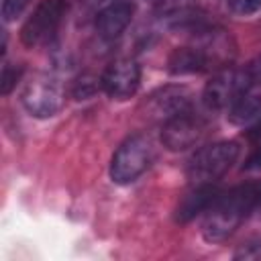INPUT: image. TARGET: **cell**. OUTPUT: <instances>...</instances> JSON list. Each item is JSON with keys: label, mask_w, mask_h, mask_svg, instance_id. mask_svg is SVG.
Masks as SVG:
<instances>
[{"label": "cell", "mask_w": 261, "mask_h": 261, "mask_svg": "<svg viewBox=\"0 0 261 261\" xmlns=\"http://www.w3.org/2000/svg\"><path fill=\"white\" fill-rule=\"evenodd\" d=\"M98 2H102V0H98Z\"/></svg>", "instance_id": "7402d4cb"}, {"label": "cell", "mask_w": 261, "mask_h": 261, "mask_svg": "<svg viewBox=\"0 0 261 261\" xmlns=\"http://www.w3.org/2000/svg\"><path fill=\"white\" fill-rule=\"evenodd\" d=\"M200 0H155L157 16L165 18L171 27H194L198 18Z\"/></svg>", "instance_id": "4fadbf2b"}, {"label": "cell", "mask_w": 261, "mask_h": 261, "mask_svg": "<svg viewBox=\"0 0 261 261\" xmlns=\"http://www.w3.org/2000/svg\"><path fill=\"white\" fill-rule=\"evenodd\" d=\"M22 104L37 118H51L63 106V90L49 75H35L22 92Z\"/></svg>", "instance_id": "52a82bcc"}, {"label": "cell", "mask_w": 261, "mask_h": 261, "mask_svg": "<svg viewBox=\"0 0 261 261\" xmlns=\"http://www.w3.org/2000/svg\"><path fill=\"white\" fill-rule=\"evenodd\" d=\"M192 108H194V100H192L190 90L177 88V86L163 88L149 98L151 116L157 120H163V122L169 120L171 116L186 112V110H192Z\"/></svg>", "instance_id": "9c48e42d"}, {"label": "cell", "mask_w": 261, "mask_h": 261, "mask_svg": "<svg viewBox=\"0 0 261 261\" xmlns=\"http://www.w3.org/2000/svg\"><path fill=\"white\" fill-rule=\"evenodd\" d=\"M27 2L29 0H2V16H4V20L16 18L22 12V8L27 6Z\"/></svg>", "instance_id": "d6986e66"}, {"label": "cell", "mask_w": 261, "mask_h": 261, "mask_svg": "<svg viewBox=\"0 0 261 261\" xmlns=\"http://www.w3.org/2000/svg\"><path fill=\"white\" fill-rule=\"evenodd\" d=\"M22 75V67L20 65H10V63H4L2 67V94H10V90L16 86V82L20 80Z\"/></svg>", "instance_id": "2e32d148"}, {"label": "cell", "mask_w": 261, "mask_h": 261, "mask_svg": "<svg viewBox=\"0 0 261 261\" xmlns=\"http://www.w3.org/2000/svg\"><path fill=\"white\" fill-rule=\"evenodd\" d=\"M247 77L253 88H261V55H255L247 65H245Z\"/></svg>", "instance_id": "ac0fdd59"}, {"label": "cell", "mask_w": 261, "mask_h": 261, "mask_svg": "<svg viewBox=\"0 0 261 261\" xmlns=\"http://www.w3.org/2000/svg\"><path fill=\"white\" fill-rule=\"evenodd\" d=\"M208 120L204 114H200L196 108L179 112L163 122L161 128V143L169 151H186L190 147H196L204 141L208 135Z\"/></svg>", "instance_id": "8992f818"}, {"label": "cell", "mask_w": 261, "mask_h": 261, "mask_svg": "<svg viewBox=\"0 0 261 261\" xmlns=\"http://www.w3.org/2000/svg\"><path fill=\"white\" fill-rule=\"evenodd\" d=\"M100 88H102V77H98V75H94V73H82V75L73 82L71 94H73V98H77V100H86V98H92Z\"/></svg>", "instance_id": "9a60e30c"}, {"label": "cell", "mask_w": 261, "mask_h": 261, "mask_svg": "<svg viewBox=\"0 0 261 261\" xmlns=\"http://www.w3.org/2000/svg\"><path fill=\"white\" fill-rule=\"evenodd\" d=\"M65 12V0H41L20 29V41L27 47H39L49 43L57 35Z\"/></svg>", "instance_id": "5b68a950"}, {"label": "cell", "mask_w": 261, "mask_h": 261, "mask_svg": "<svg viewBox=\"0 0 261 261\" xmlns=\"http://www.w3.org/2000/svg\"><path fill=\"white\" fill-rule=\"evenodd\" d=\"M155 157L153 141L147 135H133L128 137L112 155L110 161V177L114 184H130L141 173L147 171Z\"/></svg>", "instance_id": "3957f363"}, {"label": "cell", "mask_w": 261, "mask_h": 261, "mask_svg": "<svg viewBox=\"0 0 261 261\" xmlns=\"http://www.w3.org/2000/svg\"><path fill=\"white\" fill-rule=\"evenodd\" d=\"M228 120L232 124H247L251 120H255L257 116H261V92L257 90H247L245 94H241L230 108L226 110Z\"/></svg>", "instance_id": "5bb4252c"}, {"label": "cell", "mask_w": 261, "mask_h": 261, "mask_svg": "<svg viewBox=\"0 0 261 261\" xmlns=\"http://www.w3.org/2000/svg\"><path fill=\"white\" fill-rule=\"evenodd\" d=\"M261 206V179L239 184L226 192H218L204 214L202 234L208 243L228 239L255 208Z\"/></svg>", "instance_id": "6da1fadb"}, {"label": "cell", "mask_w": 261, "mask_h": 261, "mask_svg": "<svg viewBox=\"0 0 261 261\" xmlns=\"http://www.w3.org/2000/svg\"><path fill=\"white\" fill-rule=\"evenodd\" d=\"M239 153L241 147L237 141H216L200 147L188 161V179L192 186L214 184L232 167Z\"/></svg>", "instance_id": "7a4b0ae2"}, {"label": "cell", "mask_w": 261, "mask_h": 261, "mask_svg": "<svg viewBox=\"0 0 261 261\" xmlns=\"http://www.w3.org/2000/svg\"><path fill=\"white\" fill-rule=\"evenodd\" d=\"M251 88L253 86L247 77L245 67H234L228 63L216 69V73L210 77L204 88L202 100L208 110H228L230 104Z\"/></svg>", "instance_id": "277c9868"}, {"label": "cell", "mask_w": 261, "mask_h": 261, "mask_svg": "<svg viewBox=\"0 0 261 261\" xmlns=\"http://www.w3.org/2000/svg\"><path fill=\"white\" fill-rule=\"evenodd\" d=\"M100 77H102V90L110 98H114V100H126V98H130L139 90V84H141V67L130 57H118V59H114L104 69V73Z\"/></svg>", "instance_id": "ba28073f"}, {"label": "cell", "mask_w": 261, "mask_h": 261, "mask_svg": "<svg viewBox=\"0 0 261 261\" xmlns=\"http://www.w3.org/2000/svg\"><path fill=\"white\" fill-rule=\"evenodd\" d=\"M247 137H249V141H253V143H259V141H261V120H259L255 126H251V128L247 130Z\"/></svg>", "instance_id": "44dd1931"}, {"label": "cell", "mask_w": 261, "mask_h": 261, "mask_svg": "<svg viewBox=\"0 0 261 261\" xmlns=\"http://www.w3.org/2000/svg\"><path fill=\"white\" fill-rule=\"evenodd\" d=\"M218 190L214 184H200V186H194L192 192H188L177 208H175V220L177 222H188L192 220L194 216H198L200 212H206L208 206L212 204V200L216 198Z\"/></svg>", "instance_id": "7c38bea8"}, {"label": "cell", "mask_w": 261, "mask_h": 261, "mask_svg": "<svg viewBox=\"0 0 261 261\" xmlns=\"http://www.w3.org/2000/svg\"><path fill=\"white\" fill-rule=\"evenodd\" d=\"M135 4L128 0H112L96 16V29L102 39H116L133 20Z\"/></svg>", "instance_id": "30bf717a"}, {"label": "cell", "mask_w": 261, "mask_h": 261, "mask_svg": "<svg viewBox=\"0 0 261 261\" xmlns=\"http://www.w3.org/2000/svg\"><path fill=\"white\" fill-rule=\"evenodd\" d=\"M228 10L239 16H249L261 10V0H226Z\"/></svg>", "instance_id": "e0dca14e"}, {"label": "cell", "mask_w": 261, "mask_h": 261, "mask_svg": "<svg viewBox=\"0 0 261 261\" xmlns=\"http://www.w3.org/2000/svg\"><path fill=\"white\" fill-rule=\"evenodd\" d=\"M167 69L173 75H186V73H200V71H206L212 67H210L204 51L194 43V45L173 49L167 59Z\"/></svg>", "instance_id": "8fae6325"}, {"label": "cell", "mask_w": 261, "mask_h": 261, "mask_svg": "<svg viewBox=\"0 0 261 261\" xmlns=\"http://www.w3.org/2000/svg\"><path fill=\"white\" fill-rule=\"evenodd\" d=\"M245 169L249 171H255V169H261V145L255 149V153L245 161Z\"/></svg>", "instance_id": "ffe728a7"}]
</instances>
